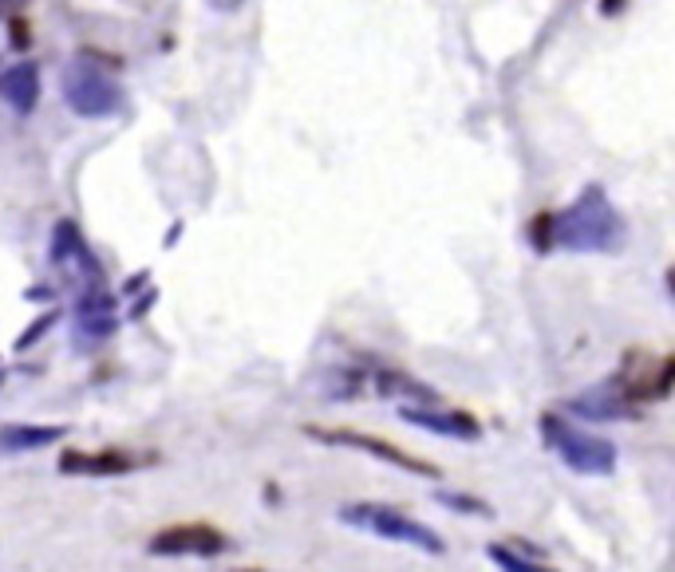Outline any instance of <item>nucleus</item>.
<instances>
[{
  "mask_svg": "<svg viewBox=\"0 0 675 572\" xmlns=\"http://www.w3.org/2000/svg\"><path fill=\"white\" fill-rule=\"evenodd\" d=\"M147 277H150V273H139V277H135V280H127V293H135V288L147 285Z\"/></svg>",
  "mask_w": 675,
  "mask_h": 572,
  "instance_id": "b1692460",
  "label": "nucleus"
},
{
  "mask_svg": "<svg viewBox=\"0 0 675 572\" xmlns=\"http://www.w3.org/2000/svg\"><path fill=\"white\" fill-rule=\"evenodd\" d=\"M52 261H56V265H64V261H80L92 277H99V265H95V257L87 253V245H84V237H80V230H75V222L56 225V233H52Z\"/></svg>",
  "mask_w": 675,
  "mask_h": 572,
  "instance_id": "4468645a",
  "label": "nucleus"
},
{
  "mask_svg": "<svg viewBox=\"0 0 675 572\" xmlns=\"http://www.w3.org/2000/svg\"><path fill=\"white\" fill-rule=\"evenodd\" d=\"M340 521H344V526L363 529V533L383 537V541L411 544V549H419V553H431V557H443L446 553L443 537H435L426 526H419V521H411V517L395 513V509L368 506V501H360V506H344L340 509Z\"/></svg>",
  "mask_w": 675,
  "mask_h": 572,
  "instance_id": "f03ea898",
  "label": "nucleus"
},
{
  "mask_svg": "<svg viewBox=\"0 0 675 572\" xmlns=\"http://www.w3.org/2000/svg\"><path fill=\"white\" fill-rule=\"evenodd\" d=\"M147 549L155 557H222L230 553V537L213 526H170L158 529Z\"/></svg>",
  "mask_w": 675,
  "mask_h": 572,
  "instance_id": "423d86ee",
  "label": "nucleus"
},
{
  "mask_svg": "<svg viewBox=\"0 0 675 572\" xmlns=\"http://www.w3.org/2000/svg\"><path fill=\"white\" fill-rule=\"evenodd\" d=\"M541 434H546V446H553L573 474H597V478H601V474L616 470V446L597 438V434L573 431V426H565L561 419H553V415L541 419Z\"/></svg>",
  "mask_w": 675,
  "mask_h": 572,
  "instance_id": "7ed1b4c3",
  "label": "nucleus"
},
{
  "mask_svg": "<svg viewBox=\"0 0 675 572\" xmlns=\"http://www.w3.org/2000/svg\"><path fill=\"white\" fill-rule=\"evenodd\" d=\"M569 411L589 423H624V419H636V406L616 383H601V388L581 391L577 399H569Z\"/></svg>",
  "mask_w": 675,
  "mask_h": 572,
  "instance_id": "6e6552de",
  "label": "nucleus"
},
{
  "mask_svg": "<svg viewBox=\"0 0 675 572\" xmlns=\"http://www.w3.org/2000/svg\"><path fill=\"white\" fill-rule=\"evenodd\" d=\"M308 438H316V443H333V446H352V451H368L376 454V458L391 462V466H399V470L408 474H423V478H439V466H431V462L415 458V454L399 451V446L383 443V438H376V434H360V431H320V426H308Z\"/></svg>",
  "mask_w": 675,
  "mask_h": 572,
  "instance_id": "0eeeda50",
  "label": "nucleus"
},
{
  "mask_svg": "<svg viewBox=\"0 0 675 572\" xmlns=\"http://www.w3.org/2000/svg\"><path fill=\"white\" fill-rule=\"evenodd\" d=\"M115 296L103 293V288H95V293H87L84 300H80V313H75V320H80V328H84L92 340H103V336L115 332Z\"/></svg>",
  "mask_w": 675,
  "mask_h": 572,
  "instance_id": "ddd939ff",
  "label": "nucleus"
},
{
  "mask_svg": "<svg viewBox=\"0 0 675 572\" xmlns=\"http://www.w3.org/2000/svg\"><path fill=\"white\" fill-rule=\"evenodd\" d=\"M675 360L672 356H647V351H632L624 360V371L616 375V388L632 399V403H652L672 391Z\"/></svg>",
  "mask_w": 675,
  "mask_h": 572,
  "instance_id": "39448f33",
  "label": "nucleus"
},
{
  "mask_svg": "<svg viewBox=\"0 0 675 572\" xmlns=\"http://www.w3.org/2000/svg\"><path fill=\"white\" fill-rule=\"evenodd\" d=\"M56 320H60V308H48L44 316H36V320H32L29 328H24V336L17 340V351H29L32 343H40V336L52 332V324H56Z\"/></svg>",
  "mask_w": 675,
  "mask_h": 572,
  "instance_id": "f3484780",
  "label": "nucleus"
},
{
  "mask_svg": "<svg viewBox=\"0 0 675 572\" xmlns=\"http://www.w3.org/2000/svg\"><path fill=\"white\" fill-rule=\"evenodd\" d=\"M0 383H4V371H0Z\"/></svg>",
  "mask_w": 675,
  "mask_h": 572,
  "instance_id": "393cba45",
  "label": "nucleus"
},
{
  "mask_svg": "<svg viewBox=\"0 0 675 572\" xmlns=\"http://www.w3.org/2000/svg\"><path fill=\"white\" fill-rule=\"evenodd\" d=\"M29 4V0H0V17H12V12H20Z\"/></svg>",
  "mask_w": 675,
  "mask_h": 572,
  "instance_id": "412c9836",
  "label": "nucleus"
},
{
  "mask_svg": "<svg viewBox=\"0 0 675 572\" xmlns=\"http://www.w3.org/2000/svg\"><path fill=\"white\" fill-rule=\"evenodd\" d=\"M60 87H64V99L75 115L84 119H107L123 107V92L107 80L103 72H95L92 64H67L60 75Z\"/></svg>",
  "mask_w": 675,
  "mask_h": 572,
  "instance_id": "20e7f679",
  "label": "nucleus"
},
{
  "mask_svg": "<svg viewBox=\"0 0 675 572\" xmlns=\"http://www.w3.org/2000/svg\"><path fill=\"white\" fill-rule=\"evenodd\" d=\"M52 288H29V300H52Z\"/></svg>",
  "mask_w": 675,
  "mask_h": 572,
  "instance_id": "5701e85b",
  "label": "nucleus"
},
{
  "mask_svg": "<svg viewBox=\"0 0 675 572\" xmlns=\"http://www.w3.org/2000/svg\"><path fill=\"white\" fill-rule=\"evenodd\" d=\"M376 391H380L383 399H395V395H411V399H431V403H439V395L426 383H419V379H411L408 371H376Z\"/></svg>",
  "mask_w": 675,
  "mask_h": 572,
  "instance_id": "2eb2a0df",
  "label": "nucleus"
},
{
  "mask_svg": "<svg viewBox=\"0 0 675 572\" xmlns=\"http://www.w3.org/2000/svg\"><path fill=\"white\" fill-rule=\"evenodd\" d=\"M12 24H17V32H9V36L24 47V44H29V29H24V20H12Z\"/></svg>",
  "mask_w": 675,
  "mask_h": 572,
  "instance_id": "4be33fe9",
  "label": "nucleus"
},
{
  "mask_svg": "<svg viewBox=\"0 0 675 572\" xmlns=\"http://www.w3.org/2000/svg\"><path fill=\"white\" fill-rule=\"evenodd\" d=\"M549 237H553V218H549V213H541V218L534 222V250L546 253L549 250Z\"/></svg>",
  "mask_w": 675,
  "mask_h": 572,
  "instance_id": "6ab92c4d",
  "label": "nucleus"
},
{
  "mask_svg": "<svg viewBox=\"0 0 675 572\" xmlns=\"http://www.w3.org/2000/svg\"><path fill=\"white\" fill-rule=\"evenodd\" d=\"M399 419L411 426H419V431H426V434H439V438H463V443L482 438L478 419L466 415V411H431V406L419 411V406H403Z\"/></svg>",
  "mask_w": 675,
  "mask_h": 572,
  "instance_id": "1a4fd4ad",
  "label": "nucleus"
},
{
  "mask_svg": "<svg viewBox=\"0 0 675 572\" xmlns=\"http://www.w3.org/2000/svg\"><path fill=\"white\" fill-rule=\"evenodd\" d=\"M553 237L573 253H616L629 241V225L601 186H589L569 210L553 218Z\"/></svg>",
  "mask_w": 675,
  "mask_h": 572,
  "instance_id": "f257e3e1",
  "label": "nucleus"
},
{
  "mask_svg": "<svg viewBox=\"0 0 675 572\" xmlns=\"http://www.w3.org/2000/svg\"><path fill=\"white\" fill-rule=\"evenodd\" d=\"M0 99L9 103L17 115H32L40 103V67L32 60H20L0 75Z\"/></svg>",
  "mask_w": 675,
  "mask_h": 572,
  "instance_id": "9b49d317",
  "label": "nucleus"
},
{
  "mask_svg": "<svg viewBox=\"0 0 675 572\" xmlns=\"http://www.w3.org/2000/svg\"><path fill=\"white\" fill-rule=\"evenodd\" d=\"M486 557L506 572H541V564L526 561V557L514 553V549H506V544H486Z\"/></svg>",
  "mask_w": 675,
  "mask_h": 572,
  "instance_id": "dca6fc26",
  "label": "nucleus"
},
{
  "mask_svg": "<svg viewBox=\"0 0 675 572\" xmlns=\"http://www.w3.org/2000/svg\"><path fill=\"white\" fill-rule=\"evenodd\" d=\"M155 300H158V293H155V288H150V293H147V296H143L139 305L130 308V316H135V320H139V316H147V308H150V305H155Z\"/></svg>",
  "mask_w": 675,
  "mask_h": 572,
  "instance_id": "aec40b11",
  "label": "nucleus"
},
{
  "mask_svg": "<svg viewBox=\"0 0 675 572\" xmlns=\"http://www.w3.org/2000/svg\"><path fill=\"white\" fill-rule=\"evenodd\" d=\"M446 509H466V513H491V506H482V501H471L466 494H435Z\"/></svg>",
  "mask_w": 675,
  "mask_h": 572,
  "instance_id": "a211bd4d",
  "label": "nucleus"
},
{
  "mask_svg": "<svg viewBox=\"0 0 675 572\" xmlns=\"http://www.w3.org/2000/svg\"><path fill=\"white\" fill-rule=\"evenodd\" d=\"M139 454H127V451H67L60 458V470L64 474H87V478H115V474H130L139 470Z\"/></svg>",
  "mask_w": 675,
  "mask_h": 572,
  "instance_id": "9d476101",
  "label": "nucleus"
},
{
  "mask_svg": "<svg viewBox=\"0 0 675 572\" xmlns=\"http://www.w3.org/2000/svg\"><path fill=\"white\" fill-rule=\"evenodd\" d=\"M67 426H32V423H9L0 426V454H29L40 446H52L64 438Z\"/></svg>",
  "mask_w": 675,
  "mask_h": 572,
  "instance_id": "f8f14e48",
  "label": "nucleus"
}]
</instances>
